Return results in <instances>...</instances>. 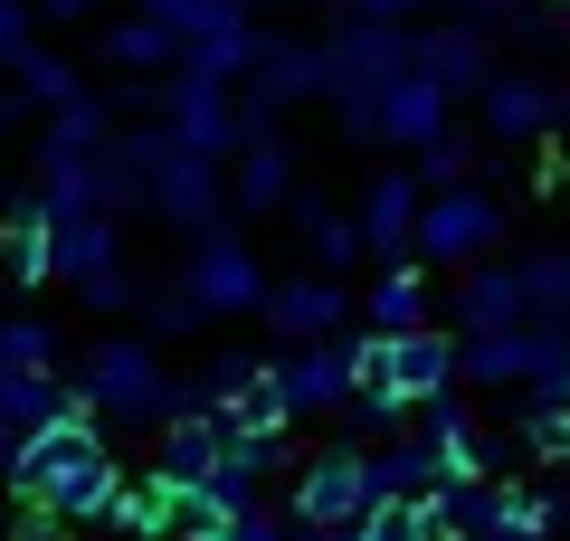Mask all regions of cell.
Segmentation results:
<instances>
[{"instance_id": "cell-33", "label": "cell", "mask_w": 570, "mask_h": 541, "mask_svg": "<svg viewBox=\"0 0 570 541\" xmlns=\"http://www.w3.org/2000/svg\"><path fill=\"white\" fill-rule=\"evenodd\" d=\"M20 39H29V0H0V58H10Z\"/></svg>"}, {"instance_id": "cell-26", "label": "cell", "mask_w": 570, "mask_h": 541, "mask_svg": "<svg viewBox=\"0 0 570 541\" xmlns=\"http://www.w3.org/2000/svg\"><path fill=\"white\" fill-rule=\"evenodd\" d=\"M295 228H305V247H314V257H324V276H343L352 257H371L362 219H333L324 200H295Z\"/></svg>"}, {"instance_id": "cell-18", "label": "cell", "mask_w": 570, "mask_h": 541, "mask_svg": "<svg viewBox=\"0 0 570 541\" xmlns=\"http://www.w3.org/2000/svg\"><path fill=\"white\" fill-rule=\"evenodd\" d=\"M181 494L190 484L171 475V465H153V475H124V494H115V532H134V541H163V532H181Z\"/></svg>"}, {"instance_id": "cell-7", "label": "cell", "mask_w": 570, "mask_h": 541, "mask_svg": "<svg viewBox=\"0 0 570 541\" xmlns=\"http://www.w3.org/2000/svg\"><path fill=\"white\" fill-rule=\"evenodd\" d=\"M371 503H381V484H371V456L362 446H324V456L295 475V522H362Z\"/></svg>"}, {"instance_id": "cell-10", "label": "cell", "mask_w": 570, "mask_h": 541, "mask_svg": "<svg viewBox=\"0 0 570 541\" xmlns=\"http://www.w3.org/2000/svg\"><path fill=\"white\" fill-rule=\"evenodd\" d=\"M58 276H77L96 304L124 295V285H115V209H105V200L58 209Z\"/></svg>"}, {"instance_id": "cell-9", "label": "cell", "mask_w": 570, "mask_h": 541, "mask_svg": "<svg viewBox=\"0 0 570 541\" xmlns=\"http://www.w3.org/2000/svg\"><path fill=\"white\" fill-rule=\"evenodd\" d=\"M190 304L200 314H247V304H266V276H257V247L228 238V228H209L200 257H190Z\"/></svg>"}, {"instance_id": "cell-20", "label": "cell", "mask_w": 570, "mask_h": 541, "mask_svg": "<svg viewBox=\"0 0 570 541\" xmlns=\"http://www.w3.org/2000/svg\"><path fill=\"white\" fill-rule=\"evenodd\" d=\"M419 67L438 86H448V96H485V29H419Z\"/></svg>"}, {"instance_id": "cell-28", "label": "cell", "mask_w": 570, "mask_h": 541, "mask_svg": "<svg viewBox=\"0 0 570 541\" xmlns=\"http://www.w3.org/2000/svg\"><path fill=\"white\" fill-rule=\"evenodd\" d=\"M551 522H561V503L551 494H523V484H494V541H542ZM485 541V532H475Z\"/></svg>"}, {"instance_id": "cell-38", "label": "cell", "mask_w": 570, "mask_h": 541, "mask_svg": "<svg viewBox=\"0 0 570 541\" xmlns=\"http://www.w3.org/2000/svg\"><path fill=\"white\" fill-rule=\"evenodd\" d=\"M561 142H570V96H561Z\"/></svg>"}, {"instance_id": "cell-4", "label": "cell", "mask_w": 570, "mask_h": 541, "mask_svg": "<svg viewBox=\"0 0 570 541\" xmlns=\"http://www.w3.org/2000/svg\"><path fill=\"white\" fill-rule=\"evenodd\" d=\"M134 105H163V124L190 142V153H228L247 142V105H238V77H209V67H171L163 96H134Z\"/></svg>"}, {"instance_id": "cell-21", "label": "cell", "mask_w": 570, "mask_h": 541, "mask_svg": "<svg viewBox=\"0 0 570 541\" xmlns=\"http://www.w3.org/2000/svg\"><path fill=\"white\" fill-rule=\"evenodd\" d=\"M219 419L238 427V437H285V427H295V400H285V371H266V361H257V371H247V381L219 400Z\"/></svg>"}, {"instance_id": "cell-8", "label": "cell", "mask_w": 570, "mask_h": 541, "mask_svg": "<svg viewBox=\"0 0 570 541\" xmlns=\"http://www.w3.org/2000/svg\"><path fill=\"white\" fill-rule=\"evenodd\" d=\"M448 105H456V96H448L438 77H428L419 58H409L400 77L381 86V105H371V134H381V142H400V153H419V142H438V134H448Z\"/></svg>"}, {"instance_id": "cell-32", "label": "cell", "mask_w": 570, "mask_h": 541, "mask_svg": "<svg viewBox=\"0 0 570 541\" xmlns=\"http://www.w3.org/2000/svg\"><path fill=\"white\" fill-rule=\"evenodd\" d=\"M209 541H285V522L266 513V503H238V513H228V522H219Z\"/></svg>"}, {"instance_id": "cell-19", "label": "cell", "mask_w": 570, "mask_h": 541, "mask_svg": "<svg viewBox=\"0 0 570 541\" xmlns=\"http://www.w3.org/2000/svg\"><path fill=\"white\" fill-rule=\"evenodd\" d=\"M219 456H228V419H219V409H171V419H163V465L181 484H200Z\"/></svg>"}, {"instance_id": "cell-36", "label": "cell", "mask_w": 570, "mask_h": 541, "mask_svg": "<svg viewBox=\"0 0 570 541\" xmlns=\"http://www.w3.org/2000/svg\"><path fill=\"white\" fill-rule=\"evenodd\" d=\"M39 10H48V20H77V10H86V0H39Z\"/></svg>"}, {"instance_id": "cell-17", "label": "cell", "mask_w": 570, "mask_h": 541, "mask_svg": "<svg viewBox=\"0 0 570 541\" xmlns=\"http://www.w3.org/2000/svg\"><path fill=\"white\" fill-rule=\"evenodd\" d=\"M0 266H10L20 285L58 276V209H48V200H29V209H0Z\"/></svg>"}, {"instance_id": "cell-30", "label": "cell", "mask_w": 570, "mask_h": 541, "mask_svg": "<svg viewBox=\"0 0 570 541\" xmlns=\"http://www.w3.org/2000/svg\"><path fill=\"white\" fill-rule=\"evenodd\" d=\"M48 361H58L48 323H29V314H0V371H48Z\"/></svg>"}, {"instance_id": "cell-12", "label": "cell", "mask_w": 570, "mask_h": 541, "mask_svg": "<svg viewBox=\"0 0 570 541\" xmlns=\"http://www.w3.org/2000/svg\"><path fill=\"white\" fill-rule=\"evenodd\" d=\"M352 314L343 276H295V285H266V323H276L285 342H333Z\"/></svg>"}, {"instance_id": "cell-5", "label": "cell", "mask_w": 570, "mask_h": 541, "mask_svg": "<svg viewBox=\"0 0 570 541\" xmlns=\"http://www.w3.org/2000/svg\"><path fill=\"white\" fill-rule=\"evenodd\" d=\"M86 400L105 409V419H171V381H163V361L142 352V342H105L96 361H86Z\"/></svg>"}, {"instance_id": "cell-31", "label": "cell", "mask_w": 570, "mask_h": 541, "mask_svg": "<svg viewBox=\"0 0 570 541\" xmlns=\"http://www.w3.org/2000/svg\"><path fill=\"white\" fill-rule=\"evenodd\" d=\"M466 134H438V142H419V180L428 190H456V180H466Z\"/></svg>"}, {"instance_id": "cell-24", "label": "cell", "mask_w": 570, "mask_h": 541, "mask_svg": "<svg viewBox=\"0 0 570 541\" xmlns=\"http://www.w3.org/2000/svg\"><path fill=\"white\" fill-rule=\"evenodd\" d=\"M362 323H371V333H419V323H428V285H419V266H409V257L390 266L381 285H371Z\"/></svg>"}, {"instance_id": "cell-23", "label": "cell", "mask_w": 570, "mask_h": 541, "mask_svg": "<svg viewBox=\"0 0 570 541\" xmlns=\"http://www.w3.org/2000/svg\"><path fill=\"white\" fill-rule=\"evenodd\" d=\"M371 484H381V494H438V484H448V456H438V437L381 446V456H371Z\"/></svg>"}, {"instance_id": "cell-27", "label": "cell", "mask_w": 570, "mask_h": 541, "mask_svg": "<svg viewBox=\"0 0 570 541\" xmlns=\"http://www.w3.org/2000/svg\"><path fill=\"white\" fill-rule=\"evenodd\" d=\"M0 67H10V86H20V96H39V105H48V115H58V105H77V96H86V86H77V77H67V67H58V58H48V48H39V39H20V48H10V58H0Z\"/></svg>"}, {"instance_id": "cell-34", "label": "cell", "mask_w": 570, "mask_h": 541, "mask_svg": "<svg viewBox=\"0 0 570 541\" xmlns=\"http://www.w3.org/2000/svg\"><path fill=\"white\" fill-rule=\"evenodd\" d=\"M409 10H428V0H362V20H409Z\"/></svg>"}, {"instance_id": "cell-11", "label": "cell", "mask_w": 570, "mask_h": 541, "mask_svg": "<svg viewBox=\"0 0 570 541\" xmlns=\"http://www.w3.org/2000/svg\"><path fill=\"white\" fill-rule=\"evenodd\" d=\"M419 209H428V180L419 171H381L371 180V200H362V238H371V257H419Z\"/></svg>"}, {"instance_id": "cell-22", "label": "cell", "mask_w": 570, "mask_h": 541, "mask_svg": "<svg viewBox=\"0 0 570 541\" xmlns=\"http://www.w3.org/2000/svg\"><path fill=\"white\" fill-rule=\"evenodd\" d=\"M96 39H105V58L134 67V77H153V67H181V29H163L153 10H124V20H105Z\"/></svg>"}, {"instance_id": "cell-6", "label": "cell", "mask_w": 570, "mask_h": 541, "mask_svg": "<svg viewBox=\"0 0 570 541\" xmlns=\"http://www.w3.org/2000/svg\"><path fill=\"white\" fill-rule=\"evenodd\" d=\"M504 238V209L485 200V190H428V209H419V257H448V266H475L485 247Z\"/></svg>"}, {"instance_id": "cell-1", "label": "cell", "mask_w": 570, "mask_h": 541, "mask_svg": "<svg viewBox=\"0 0 570 541\" xmlns=\"http://www.w3.org/2000/svg\"><path fill=\"white\" fill-rule=\"evenodd\" d=\"M10 494L29 503V513H58V522H115V456H105L96 437V400L86 390H67L58 419L39 427V437H20V465H10Z\"/></svg>"}, {"instance_id": "cell-13", "label": "cell", "mask_w": 570, "mask_h": 541, "mask_svg": "<svg viewBox=\"0 0 570 541\" xmlns=\"http://www.w3.org/2000/svg\"><path fill=\"white\" fill-rule=\"evenodd\" d=\"M276 371H285L295 419H314V409H343V400H352V342H295V361H276Z\"/></svg>"}, {"instance_id": "cell-37", "label": "cell", "mask_w": 570, "mask_h": 541, "mask_svg": "<svg viewBox=\"0 0 570 541\" xmlns=\"http://www.w3.org/2000/svg\"><path fill=\"white\" fill-rule=\"evenodd\" d=\"M466 10H475V20H494V10H523V0H466Z\"/></svg>"}, {"instance_id": "cell-15", "label": "cell", "mask_w": 570, "mask_h": 541, "mask_svg": "<svg viewBox=\"0 0 570 541\" xmlns=\"http://www.w3.org/2000/svg\"><path fill=\"white\" fill-rule=\"evenodd\" d=\"M228 200L238 209H285L295 200V153H285L276 134H247L238 161H228Z\"/></svg>"}, {"instance_id": "cell-2", "label": "cell", "mask_w": 570, "mask_h": 541, "mask_svg": "<svg viewBox=\"0 0 570 541\" xmlns=\"http://www.w3.org/2000/svg\"><path fill=\"white\" fill-rule=\"evenodd\" d=\"M466 361H456L448 333H362L352 342V390H371V400H400V409H428L438 390L456 381Z\"/></svg>"}, {"instance_id": "cell-16", "label": "cell", "mask_w": 570, "mask_h": 541, "mask_svg": "<svg viewBox=\"0 0 570 541\" xmlns=\"http://www.w3.org/2000/svg\"><path fill=\"white\" fill-rule=\"evenodd\" d=\"M523 314H542V304H532L523 257H513V266H485V276H466V295H456V333H494V323H523Z\"/></svg>"}, {"instance_id": "cell-25", "label": "cell", "mask_w": 570, "mask_h": 541, "mask_svg": "<svg viewBox=\"0 0 570 541\" xmlns=\"http://www.w3.org/2000/svg\"><path fill=\"white\" fill-rule=\"evenodd\" d=\"M58 400L67 390L48 381V371H0V427H10V437H39V427L58 419Z\"/></svg>"}, {"instance_id": "cell-29", "label": "cell", "mask_w": 570, "mask_h": 541, "mask_svg": "<svg viewBox=\"0 0 570 541\" xmlns=\"http://www.w3.org/2000/svg\"><path fill=\"white\" fill-rule=\"evenodd\" d=\"M523 446L542 465H570V390H532V409H523Z\"/></svg>"}, {"instance_id": "cell-14", "label": "cell", "mask_w": 570, "mask_h": 541, "mask_svg": "<svg viewBox=\"0 0 570 541\" xmlns=\"http://www.w3.org/2000/svg\"><path fill=\"white\" fill-rule=\"evenodd\" d=\"M551 124H561V96L542 77H485V134L494 142H532Z\"/></svg>"}, {"instance_id": "cell-35", "label": "cell", "mask_w": 570, "mask_h": 541, "mask_svg": "<svg viewBox=\"0 0 570 541\" xmlns=\"http://www.w3.org/2000/svg\"><path fill=\"white\" fill-rule=\"evenodd\" d=\"M10 541H58V513H39V532H29V522H20V532H10Z\"/></svg>"}, {"instance_id": "cell-3", "label": "cell", "mask_w": 570, "mask_h": 541, "mask_svg": "<svg viewBox=\"0 0 570 541\" xmlns=\"http://www.w3.org/2000/svg\"><path fill=\"white\" fill-rule=\"evenodd\" d=\"M409 58H419V29H400V20H352L343 39L324 48V96L343 105L352 134H371V105H381V86L400 77Z\"/></svg>"}]
</instances>
